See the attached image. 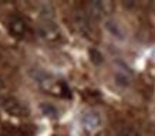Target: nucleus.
<instances>
[{
	"instance_id": "7ed1b4c3",
	"label": "nucleus",
	"mask_w": 155,
	"mask_h": 136,
	"mask_svg": "<svg viewBox=\"0 0 155 136\" xmlns=\"http://www.w3.org/2000/svg\"><path fill=\"white\" fill-rule=\"evenodd\" d=\"M2 106H3V109H5L9 115H12V116H24V115L27 113V108H26L20 101L13 98V96H7V98L3 99Z\"/></svg>"
},
{
	"instance_id": "9d476101",
	"label": "nucleus",
	"mask_w": 155,
	"mask_h": 136,
	"mask_svg": "<svg viewBox=\"0 0 155 136\" xmlns=\"http://www.w3.org/2000/svg\"><path fill=\"white\" fill-rule=\"evenodd\" d=\"M118 136H140V133H138V131H137L135 128H132V126H124L121 131H120Z\"/></svg>"
},
{
	"instance_id": "423d86ee",
	"label": "nucleus",
	"mask_w": 155,
	"mask_h": 136,
	"mask_svg": "<svg viewBox=\"0 0 155 136\" xmlns=\"http://www.w3.org/2000/svg\"><path fill=\"white\" fill-rule=\"evenodd\" d=\"M83 123L87 129H94L100 125V116L95 112H87L83 116Z\"/></svg>"
},
{
	"instance_id": "9b49d317",
	"label": "nucleus",
	"mask_w": 155,
	"mask_h": 136,
	"mask_svg": "<svg viewBox=\"0 0 155 136\" xmlns=\"http://www.w3.org/2000/svg\"><path fill=\"white\" fill-rule=\"evenodd\" d=\"M115 80H117V84L122 85V87H127V85L130 84V80H128V77H125V75L120 74V72L115 75Z\"/></svg>"
},
{
	"instance_id": "f8f14e48",
	"label": "nucleus",
	"mask_w": 155,
	"mask_h": 136,
	"mask_svg": "<svg viewBox=\"0 0 155 136\" xmlns=\"http://www.w3.org/2000/svg\"><path fill=\"white\" fill-rule=\"evenodd\" d=\"M3 89V81H2V78H0V91Z\"/></svg>"
},
{
	"instance_id": "f257e3e1",
	"label": "nucleus",
	"mask_w": 155,
	"mask_h": 136,
	"mask_svg": "<svg viewBox=\"0 0 155 136\" xmlns=\"http://www.w3.org/2000/svg\"><path fill=\"white\" fill-rule=\"evenodd\" d=\"M7 28H9V33L17 38H26L33 33L30 20L20 13L10 14L7 19Z\"/></svg>"
},
{
	"instance_id": "0eeeda50",
	"label": "nucleus",
	"mask_w": 155,
	"mask_h": 136,
	"mask_svg": "<svg viewBox=\"0 0 155 136\" xmlns=\"http://www.w3.org/2000/svg\"><path fill=\"white\" fill-rule=\"evenodd\" d=\"M88 55H90V60H91V61H93V64H95V65H100V64L104 61L103 54H101L97 48H90V50H88Z\"/></svg>"
},
{
	"instance_id": "ddd939ff",
	"label": "nucleus",
	"mask_w": 155,
	"mask_h": 136,
	"mask_svg": "<svg viewBox=\"0 0 155 136\" xmlns=\"http://www.w3.org/2000/svg\"><path fill=\"white\" fill-rule=\"evenodd\" d=\"M97 136H104V135H101V133H100V135H97Z\"/></svg>"
},
{
	"instance_id": "1a4fd4ad",
	"label": "nucleus",
	"mask_w": 155,
	"mask_h": 136,
	"mask_svg": "<svg viewBox=\"0 0 155 136\" xmlns=\"http://www.w3.org/2000/svg\"><path fill=\"white\" fill-rule=\"evenodd\" d=\"M105 27H107V30H108V31H110L111 34H113V36H115V37H118V38H122V33H121V30H120V27H118L117 23H113V21H107Z\"/></svg>"
},
{
	"instance_id": "39448f33",
	"label": "nucleus",
	"mask_w": 155,
	"mask_h": 136,
	"mask_svg": "<svg viewBox=\"0 0 155 136\" xmlns=\"http://www.w3.org/2000/svg\"><path fill=\"white\" fill-rule=\"evenodd\" d=\"M6 131L9 132L10 136H33L36 132L31 125H20L17 128L6 125Z\"/></svg>"
},
{
	"instance_id": "f03ea898",
	"label": "nucleus",
	"mask_w": 155,
	"mask_h": 136,
	"mask_svg": "<svg viewBox=\"0 0 155 136\" xmlns=\"http://www.w3.org/2000/svg\"><path fill=\"white\" fill-rule=\"evenodd\" d=\"M74 21L77 28L80 30V33L83 36H85L87 38H91L93 36V26H91V17L88 16L87 10L83 9L77 10L74 13Z\"/></svg>"
},
{
	"instance_id": "6e6552de",
	"label": "nucleus",
	"mask_w": 155,
	"mask_h": 136,
	"mask_svg": "<svg viewBox=\"0 0 155 136\" xmlns=\"http://www.w3.org/2000/svg\"><path fill=\"white\" fill-rule=\"evenodd\" d=\"M40 109H41L43 115H46V116H51V118H57V109L54 108L53 105H50V103L43 102L41 105H40Z\"/></svg>"
},
{
	"instance_id": "20e7f679",
	"label": "nucleus",
	"mask_w": 155,
	"mask_h": 136,
	"mask_svg": "<svg viewBox=\"0 0 155 136\" xmlns=\"http://www.w3.org/2000/svg\"><path fill=\"white\" fill-rule=\"evenodd\" d=\"M38 33L41 34L44 38H47L50 41H58L61 38V33L60 30L57 28V26L50 20H46L44 23L40 24L38 27Z\"/></svg>"
}]
</instances>
